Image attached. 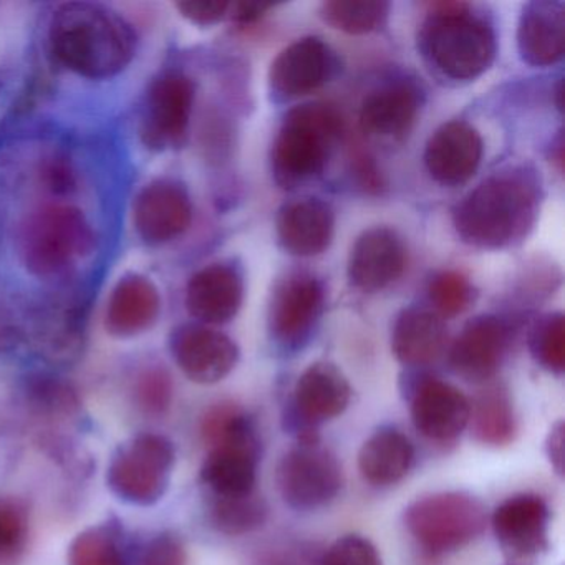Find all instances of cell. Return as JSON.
Listing matches in <instances>:
<instances>
[{
    "label": "cell",
    "instance_id": "obj_1",
    "mask_svg": "<svg viewBox=\"0 0 565 565\" xmlns=\"http://www.w3.org/2000/svg\"><path fill=\"white\" fill-rule=\"evenodd\" d=\"M49 51L68 71L90 81L124 72L137 55L134 25L107 6L68 2L49 22Z\"/></svg>",
    "mask_w": 565,
    "mask_h": 565
},
{
    "label": "cell",
    "instance_id": "obj_2",
    "mask_svg": "<svg viewBox=\"0 0 565 565\" xmlns=\"http://www.w3.org/2000/svg\"><path fill=\"white\" fill-rule=\"evenodd\" d=\"M541 181L527 167L495 171L456 206V233L469 246L502 249L527 234L537 216Z\"/></svg>",
    "mask_w": 565,
    "mask_h": 565
},
{
    "label": "cell",
    "instance_id": "obj_3",
    "mask_svg": "<svg viewBox=\"0 0 565 565\" xmlns=\"http://www.w3.org/2000/svg\"><path fill=\"white\" fill-rule=\"evenodd\" d=\"M97 233L84 210L49 203L32 211L19 230L22 266L39 279H54L92 256Z\"/></svg>",
    "mask_w": 565,
    "mask_h": 565
},
{
    "label": "cell",
    "instance_id": "obj_4",
    "mask_svg": "<svg viewBox=\"0 0 565 565\" xmlns=\"http://www.w3.org/2000/svg\"><path fill=\"white\" fill-rule=\"evenodd\" d=\"M422 39L429 61L452 81L479 77L495 57L491 25L461 2L433 6Z\"/></svg>",
    "mask_w": 565,
    "mask_h": 565
},
{
    "label": "cell",
    "instance_id": "obj_5",
    "mask_svg": "<svg viewBox=\"0 0 565 565\" xmlns=\"http://www.w3.org/2000/svg\"><path fill=\"white\" fill-rule=\"evenodd\" d=\"M342 128V115L333 105L319 102L290 110L274 140L270 157L276 183L282 190H296L319 177Z\"/></svg>",
    "mask_w": 565,
    "mask_h": 565
},
{
    "label": "cell",
    "instance_id": "obj_6",
    "mask_svg": "<svg viewBox=\"0 0 565 565\" xmlns=\"http://www.w3.org/2000/svg\"><path fill=\"white\" fill-rule=\"evenodd\" d=\"M173 443L154 433H141L118 446L107 469V484L128 504H157L170 488Z\"/></svg>",
    "mask_w": 565,
    "mask_h": 565
},
{
    "label": "cell",
    "instance_id": "obj_7",
    "mask_svg": "<svg viewBox=\"0 0 565 565\" xmlns=\"http://www.w3.org/2000/svg\"><path fill=\"white\" fill-rule=\"evenodd\" d=\"M484 505L466 492H438L425 495L406 508L409 534L431 554L465 547L486 529Z\"/></svg>",
    "mask_w": 565,
    "mask_h": 565
},
{
    "label": "cell",
    "instance_id": "obj_8",
    "mask_svg": "<svg viewBox=\"0 0 565 565\" xmlns=\"http://www.w3.org/2000/svg\"><path fill=\"white\" fill-rule=\"evenodd\" d=\"M25 340L44 362L71 366L87 347V306L74 292L45 299L25 316Z\"/></svg>",
    "mask_w": 565,
    "mask_h": 565
},
{
    "label": "cell",
    "instance_id": "obj_9",
    "mask_svg": "<svg viewBox=\"0 0 565 565\" xmlns=\"http://www.w3.org/2000/svg\"><path fill=\"white\" fill-rule=\"evenodd\" d=\"M196 85L183 72H163L151 82L140 121L145 147L153 151L180 150L186 145Z\"/></svg>",
    "mask_w": 565,
    "mask_h": 565
},
{
    "label": "cell",
    "instance_id": "obj_10",
    "mask_svg": "<svg viewBox=\"0 0 565 565\" xmlns=\"http://www.w3.org/2000/svg\"><path fill=\"white\" fill-rule=\"evenodd\" d=\"M276 481L290 508L310 511L337 498L343 484L342 466L335 455L319 443H299L280 459Z\"/></svg>",
    "mask_w": 565,
    "mask_h": 565
},
{
    "label": "cell",
    "instance_id": "obj_11",
    "mask_svg": "<svg viewBox=\"0 0 565 565\" xmlns=\"http://www.w3.org/2000/svg\"><path fill=\"white\" fill-rule=\"evenodd\" d=\"M352 388L342 370L333 363L317 362L300 375L294 390L290 426L299 443H319L320 423L337 418L345 412Z\"/></svg>",
    "mask_w": 565,
    "mask_h": 565
},
{
    "label": "cell",
    "instance_id": "obj_12",
    "mask_svg": "<svg viewBox=\"0 0 565 565\" xmlns=\"http://www.w3.org/2000/svg\"><path fill=\"white\" fill-rule=\"evenodd\" d=\"M322 284L310 274H292L277 284L269 307L273 339L286 349H299L309 340L323 310Z\"/></svg>",
    "mask_w": 565,
    "mask_h": 565
},
{
    "label": "cell",
    "instance_id": "obj_13",
    "mask_svg": "<svg viewBox=\"0 0 565 565\" xmlns=\"http://www.w3.org/2000/svg\"><path fill=\"white\" fill-rule=\"evenodd\" d=\"M170 350L181 372L201 385L226 379L239 360L236 343L226 333L203 323H184L173 330Z\"/></svg>",
    "mask_w": 565,
    "mask_h": 565
},
{
    "label": "cell",
    "instance_id": "obj_14",
    "mask_svg": "<svg viewBox=\"0 0 565 565\" xmlns=\"http://www.w3.org/2000/svg\"><path fill=\"white\" fill-rule=\"evenodd\" d=\"M193 221V203L183 184L174 180H154L138 193L134 223L145 243L167 244L183 236Z\"/></svg>",
    "mask_w": 565,
    "mask_h": 565
},
{
    "label": "cell",
    "instance_id": "obj_15",
    "mask_svg": "<svg viewBox=\"0 0 565 565\" xmlns=\"http://www.w3.org/2000/svg\"><path fill=\"white\" fill-rule=\"evenodd\" d=\"M512 342L505 320L481 316L466 323L449 352L452 370L468 382H489L501 369Z\"/></svg>",
    "mask_w": 565,
    "mask_h": 565
},
{
    "label": "cell",
    "instance_id": "obj_16",
    "mask_svg": "<svg viewBox=\"0 0 565 565\" xmlns=\"http://www.w3.org/2000/svg\"><path fill=\"white\" fill-rule=\"evenodd\" d=\"M408 263L405 243L390 227L360 234L349 257V279L362 292H380L403 276Z\"/></svg>",
    "mask_w": 565,
    "mask_h": 565
},
{
    "label": "cell",
    "instance_id": "obj_17",
    "mask_svg": "<svg viewBox=\"0 0 565 565\" xmlns=\"http://www.w3.org/2000/svg\"><path fill=\"white\" fill-rule=\"evenodd\" d=\"M333 67L335 58L322 39H299L284 49L270 65V88L287 100L303 97L326 85Z\"/></svg>",
    "mask_w": 565,
    "mask_h": 565
},
{
    "label": "cell",
    "instance_id": "obj_18",
    "mask_svg": "<svg viewBox=\"0 0 565 565\" xmlns=\"http://www.w3.org/2000/svg\"><path fill=\"white\" fill-rule=\"evenodd\" d=\"M482 158L479 131L466 121L441 125L426 143L425 164L436 183L455 188L468 183Z\"/></svg>",
    "mask_w": 565,
    "mask_h": 565
},
{
    "label": "cell",
    "instance_id": "obj_19",
    "mask_svg": "<svg viewBox=\"0 0 565 565\" xmlns=\"http://www.w3.org/2000/svg\"><path fill=\"white\" fill-rule=\"evenodd\" d=\"M412 418L425 438L455 441L469 423V399L461 390L438 379L422 380L413 390Z\"/></svg>",
    "mask_w": 565,
    "mask_h": 565
},
{
    "label": "cell",
    "instance_id": "obj_20",
    "mask_svg": "<svg viewBox=\"0 0 565 565\" xmlns=\"http://www.w3.org/2000/svg\"><path fill=\"white\" fill-rule=\"evenodd\" d=\"M548 519L551 512L541 495L518 494L495 508L492 529L509 554L531 557L547 548Z\"/></svg>",
    "mask_w": 565,
    "mask_h": 565
},
{
    "label": "cell",
    "instance_id": "obj_21",
    "mask_svg": "<svg viewBox=\"0 0 565 565\" xmlns=\"http://www.w3.org/2000/svg\"><path fill=\"white\" fill-rule=\"evenodd\" d=\"M243 274L227 263L210 264L193 274L186 287V307L203 326H223L239 312Z\"/></svg>",
    "mask_w": 565,
    "mask_h": 565
},
{
    "label": "cell",
    "instance_id": "obj_22",
    "mask_svg": "<svg viewBox=\"0 0 565 565\" xmlns=\"http://www.w3.org/2000/svg\"><path fill=\"white\" fill-rule=\"evenodd\" d=\"M280 246L299 257L320 256L329 249L335 230L332 207L319 198L284 204L277 214Z\"/></svg>",
    "mask_w": 565,
    "mask_h": 565
},
{
    "label": "cell",
    "instance_id": "obj_23",
    "mask_svg": "<svg viewBox=\"0 0 565 565\" xmlns=\"http://www.w3.org/2000/svg\"><path fill=\"white\" fill-rule=\"evenodd\" d=\"M160 312V290L153 280L141 274H127L111 290L105 329L117 339H131L150 330Z\"/></svg>",
    "mask_w": 565,
    "mask_h": 565
},
{
    "label": "cell",
    "instance_id": "obj_24",
    "mask_svg": "<svg viewBox=\"0 0 565 565\" xmlns=\"http://www.w3.org/2000/svg\"><path fill=\"white\" fill-rule=\"evenodd\" d=\"M518 47L532 67L557 64L565 51V6L537 0L525 6L519 21Z\"/></svg>",
    "mask_w": 565,
    "mask_h": 565
},
{
    "label": "cell",
    "instance_id": "obj_25",
    "mask_svg": "<svg viewBox=\"0 0 565 565\" xmlns=\"http://www.w3.org/2000/svg\"><path fill=\"white\" fill-rule=\"evenodd\" d=\"M422 107V95L412 82H392L366 95L360 125L373 137L399 138L412 130Z\"/></svg>",
    "mask_w": 565,
    "mask_h": 565
},
{
    "label": "cell",
    "instance_id": "obj_26",
    "mask_svg": "<svg viewBox=\"0 0 565 565\" xmlns=\"http://www.w3.org/2000/svg\"><path fill=\"white\" fill-rule=\"evenodd\" d=\"M446 340L448 332L438 313L409 307L396 317L392 350L403 365L425 366L443 355Z\"/></svg>",
    "mask_w": 565,
    "mask_h": 565
},
{
    "label": "cell",
    "instance_id": "obj_27",
    "mask_svg": "<svg viewBox=\"0 0 565 565\" xmlns=\"http://www.w3.org/2000/svg\"><path fill=\"white\" fill-rule=\"evenodd\" d=\"M257 446H220L210 449L201 479L220 498L250 494L256 488Z\"/></svg>",
    "mask_w": 565,
    "mask_h": 565
},
{
    "label": "cell",
    "instance_id": "obj_28",
    "mask_svg": "<svg viewBox=\"0 0 565 565\" xmlns=\"http://www.w3.org/2000/svg\"><path fill=\"white\" fill-rule=\"evenodd\" d=\"M415 459L412 441L395 428L373 433L359 452V469L373 486H392L408 475Z\"/></svg>",
    "mask_w": 565,
    "mask_h": 565
},
{
    "label": "cell",
    "instance_id": "obj_29",
    "mask_svg": "<svg viewBox=\"0 0 565 565\" xmlns=\"http://www.w3.org/2000/svg\"><path fill=\"white\" fill-rule=\"evenodd\" d=\"M468 425L482 445L494 448L511 445L518 435V418L508 390L499 385L481 390L469 402Z\"/></svg>",
    "mask_w": 565,
    "mask_h": 565
},
{
    "label": "cell",
    "instance_id": "obj_30",
    "mask_svg": "<svg viewBox=\"0 0 565 565\" xmlns=\"http://www.w3.org/2000/svg\"><path fill=\"white\" fill-rule=\"evenodd\" d=\"M21 398L32 416L52 423L67 422L82 408L77 388L64 376L47 372L25 376Z\"/></svg>",
    "mask_w": 565,
    "mask_h": 565
},
{
    "label": "cell",
    "instance_id": "obj_31",
    "mask_svg": "<svg viewBox=\"0 0 565 565\" xmlns=\"http://www.w3.org/2000/svg\"><path fill=\"white\" fill-rule=\"evenodd\" d=\"M201 436L210 449L220 446H257L260 448L256 423L236 403H217L207 409L201 422Z\"/></svg>",
    "mask_w": 565,
    "mask_h": 565
},
{
    "label": "cell",
    "instance_id": "obj_32",
    "mask_svg": "<svg viewBox=\"0 0 565 565\" xmlns=\"http://www.w3.org/2000/svg\"><path fill=\"white\" fill-rule=\"evenodd\" d=\"M269 508L263 495L250 494L220 498L214 495L210 508L211 524L226 535H246L266 524Z\"/></svg>",
    "mask_w": 565,
    "mask_h": 565
},
{
    "label": "cell",
    "instance_id": "obj_33",
    "mask_svg": "<svg viewBox=\"0 0 565 565\" xmlns=\"http://www.w3.org/2000/svg\"><path fill=\"white\" fill-rule=\"evenodd\" d=\"M68 565H127L124 537L117 525H92L72 541Z\"/></svg>",
    "mask_w": 565,
    "mask_h": 565
},
{
    "label": "cell",
    "instance_id": "obj_34",
    "mask_svg": "<svg viewBox=\"0 0 565 565\" xmlns=\"http://www.w3.org/2000/svg\"><path fill=\"white\" fill-rule=\"evenodd\" d=\"M388 12L390 4L383 0H330L320 8V18L347 34L363 35L382 28Z\"/></svg>",
    "mask_w": 565,
    "mask_h": 565
},
{
    "label": "cell",
    "instance_id": "obj_35",
    "mask_svg": "<svg viewBox=\"0 0 565 565\" xmlns=\"http://www.w3.org/2000/svg\"><path fill=\"white\" fill-rule=\"evenodd\" d=\"M31 535L29 509L21 499L0 498V565H19Z\"/></svg>",
    "mask_w": 565,
    "mask_h": 565
},
{
    "label": "cell",
    "instance_id": "obj_36",
    "mask_svg": "<svg viewBox=\"0 0 565 565\" xmlns=\"http://www.w3.org/2000/svg\"><path fill=\"white\" fill-rule=\"evenodd\" d=\"M428 292L429 300L438 310V316L446 319L461 316L476 299L475 287L469 282L468 277L455 270L438 274L429 284Z\"/></svg>",
    "mask_w": 565,
    "mask_h": 565
},
{
    "label": "cell",
    "instance_id": "obj_37",
    "mask_svg": "<svg viewBox=\"0 0 565 565\" xmlns=\"http://www.w3.org/2000/svg\"><path fill=\"white\" fill-rule=\"evenodd\" d=\"M173 380L163 366H148L138 375L135 383V402L150 418L167 415L173 403Z\"/></svg>",
    "mask_w": 565,
    "mask_h": 565
},
{
    "label": "cell",
    "instance_id": "obj_38",
    "mask_svg": "<svg viewBox=\"0 0 565 565\" xmlns=\"http://www.w3.org/2000/svg\"><path fill=\"white\" fill-rule=\"evenodd\" d=\"M532 355L545 370L562 373L565 369V320L562 313L545 317L531 337Z\"/></svg>",
    "mask_w": 565,
    "mask_h": 565
},
{
    "label": "cell",
    "instance_id": "obj_39",
    "mask_svg": "<svg viewBox=\"0 0 565 565\" xmlns=\"http://www.w3.org/2000/svg\"><path fill=\"white\" fill-rule=\"evenodd\" d=\"M320 565H383V562L369 539L345 535L330 545Z\"/></svg>",
    "mask_w": 565,
    "mask_h": 565
},
{
    "label": "cell",
    "instance_id": "obj_40",
    "mask_svg": "<svg viewBox=\"0 0 565 565\" xmlns=\"http://www.w3.org/2000/svg\"><path fill=\"white\" fill-rule=\"evenodd\" d=\"M39 181L49 193L65 196L77 190V171L67 154L54 153L42 161Z\"/></svg>",
    "mask_w": 565,
    "mask_h": 565
},
{
    "label": "cell",
    "instance_id": "obj_41",
    "mask_svg": "<svg viewBox=\"0 0 565 565\" xmlns=\"http://www.w3.org/2000/svg\"><path fill=\"white\" fill-rule=\"evenodd\" d=\"M183 541L171 532L151 539L141 554L140 565H186Z\"/></svg>",
    "mask_w": 565,
    "mask_h": 565
},
{
    "label": "cell",
    "instance_id": "obj_42",
    "mask_svg": "<svg viewBox=\"0 0 565 565\" xmlns=\"http://www.w3.org/2000/svg\"><path fill=\"white\" fill-rule=\"evenodd\" d=\"M25 316L14 302L0 294V355L18 349L25 340Z\"/></svg>",
    "mask_w": 565,
    "mask_h": 565
},
{
    "label": "cell",
    "instance_id": "obj_43",
    "mask_svg": "<svg viewBox=\"0 0 565 565\" xmlns=\"http://www.w3.org/2000/svg\"><path fill=\"white\" fill-rule=\"evenodd\" d=\"M230 2L224 0H183L177 2V9L191 24L200 28H211L220 24L227 12H230Z\"/></svg>",
    "mask_w": 565,
    "mask_h": 565
},
{
    "label": "cell",
    "instance_id": "obj_44",
    "mask_svg": "<svg viewBox=\"0 0 565 565\" xmlns=\"http://www.w3.org/2000/svg\"><path fill=\"white\" fill-rule=\"evenodd\" d=\"M273 8L270 4H263V2H237V4L230 6L231 21L237 28H249L256 24L260 18L266 15V12Z\"/></svg>",
    "mask_w": 565,
    "mask_h": 565
},
{
    "label": "cell",
    "instance_id": "obj_45",
    "mask_svg": "<svg viewBox=\"0 0 565 565\" xmlns=\"http://www.w3.org/2000/svg\"><path fill=\"white\" fill-rule=\"evenodd\" d=\"M547 455L552 466L557 469V472H562L564 469V425L562 422H558L548 433Z\"/></svg>",
    "mask_w": 565,
    "mask_h": 565
}]
</instances>
